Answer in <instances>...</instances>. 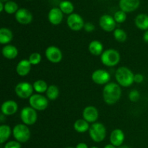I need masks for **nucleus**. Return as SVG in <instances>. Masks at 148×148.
<instances>
[{
  "label": "nucleus",
  "mask_w": 148,
  "mask_h": 148,
  "mask_svg": "<svg viewBox=\"0 0 148 148\" xmlns=\"http://www.w3.org/2000/svg\"><path fill=\"white\" fill-rule=\"evenodd\" d=\"M121 96V88L115 82H110L104 86L103 90V98L108 105H114L118 102Z\"/></svg>",
  "instance_id": "1"
},
{
  "label": "nucleus",
  "mask_w": 148,
  "mask_h": 148,
  "mask_svg": "<svg viewBox=\"0 0 148 148\" xmlns=\"http://www.w3.org/2000/svg\"><path fill=\"white\" fill-rule=\"evenodd\" d=\"M134 75L129 68L121 66L116 71L115 77L120 86L130 87L133 84Z\"/></svg>",
  "instance_id": "2"
},
{
  "label": "nucleus",
  "mask_w": 148,
  "mask_h": 148,
  "mask_svg": "<svg viewBox=\"0 0 148 148\" xmlns=\"http://www.w3.org/2000/svg\"><path fill=\"white\" fill-rule=\"evenodd\" d=\"M101 61L105 66L112 67L119 63L120 54L115 49H107L101 54Z\"/></svg>",
  "instance_id": "3"
},
{
  "label": "nucleus",
  "mask_w": 148,
  "mask_h": 148,
  "mask_svg": "<svg viewBox=\"0 0 148 148\" xmlns=\"http://www.w3.org/2000/svg\"><path fill=\"white\" fill-rule=\"evenodd\" d=\"M89 134L92 141L95 143H101L106 136V129L105 126L99 122L93 123L90 127Z\"/></svg>",
  "instance_id": "4"
},
{
  "label": "nucleus",
  "mask_w": 148,
  "mask_h": 148,
  "mask_svg": "<svg viewBox=\"0 0 148 148\" xmlns=\"http://www.w3.org/2000/svg\"><path fill=\"white\" fill-rule=\"evenodd\" d=\"M12 134L16 141L20 143H27L30 137V129L24 124H17L13 128Z\"/></svg>",
  "instance_id": "5"
},
{
  "label": "nucleus",
  "mask_w": 148,
  "mask_h": 148,
  "mask_svg": "<svg viewBox=\"0 0 148 148\" xmlns=\"http://www.w3.org/2000/svg\"><path fill=\"white\" fill-rule=\"evenodd\" d=\"M29 103L33 108L36 111H44L49 106L48 98L41 94H33L29 98Z\"/></svg>",
  "instance_id": "6"
},
{
  "label": "nucleus",
  "mask_w": 148,
  "mask_h": 148,
  "mask_svg": "<svg viewBox=\"0 0 148 148\" xmlns=\"http://www.w3.org/2000/svg\"><path fill=\"white\" fill-rule=\"evenodd\" d=\"M20 119L23 124L27 126H30L36 122L38 119L36 110L31 106H26L21 110L20 112Z\"/></svg>",
  "instance_id": "7"
},
{
  "label": "nucleus",
  "mask_w": 148,
  "mask_h": 148,
  "mask_svg": "<svg viewBox=\"0 0 148 148\" xmlns=\"http://www.w3.org/2000/svg\"><path fill=\"white\" fill-rule=\"evenodd\" d=\"M33 86L27 82H22L17 84L15 87V93L19 98L22 99L30 98L33 95Z\"/></svg>",
  "instance_id": "8"
},
{
  "label": "nucleus",
  "mask_w": 148,
  "mask_h": 148,
  "mask_svg": "<svg viewBox=\"0 0 148 148\" xmlns=\"http://www.w3.org/2000/svg\"><path fill=\"white\" fill-rule=\"evenodd\" d=\"M66 23H67L68 27L74 31H79L82 30V28H84V25H85L82 17L76 13L69 14L66 20Z\"/></svg>",
  "instance_id": "9"
},
{
  "label": "nucleus",
  "mask_w": 148,
  "mask_h": 148,
  "mask_svg": "<svg viewBox=\"0 0 148 148\" xmlns=\"http://www.w3.org/2000/svg\"><path fill=\"white\" fill-rule=\"evenodd\" d=\"M45 55L49 62L54 64L60 62L63 57L60 49L54 46H49L45 51Z\"/></svg>",
  "instance_id": "10"
},
{
  "label": "nucleus",
  "mask_w": 148,
  "mask_h": 148,
  "mask_svg": "<svg viewBox=\"0 0 148 148\" xmlns=\"http://www.w3.org/2000/svg\"><path fill=\"white\" fill-rule=\"evenodd\" d=\"M110 79L111 75L104 69H97L92 74V80L98 85H106Z\"/></svg>",
  "instance_id": "11"
},
{
  "label": "nucleus",
  "mask_w": 148,
  "mask_h": 148,
  "mask_svg": "<svg viewBox=\"0 0 148 148\" xmlns=\"http://www.w3.org/2000/svg\"><path fill=\"white\" fill-rule=\"evenodd\" d=\"M116 23L114 18L108 14L101 16L99 20V24L101 28L106 32L114 31L116 29Z\"/></svg>",
  "instance_id": "12"
},
{
  "label": "nucleus",
  "mask_w": 148,
  "mask_h": 148,
  "mask_svg": "<svg viewBox=\"0 0 148 148\" xmlns=\"http://www.w3.org/2000/svg\"><path fill=\"white\" fill-rule=\"evenodd\" d=\"M82 116L83 119L88 121V123H95L98 120L99 116V113L98 109L95 107L89 106L85 107V109L82 112Z\"/></svg>",
  "instance_id": "13"
},
{
  "label": "nucleus",
  "mask_w": 148,
  "mask_h": 148,
  "mask_svg": "<svg viewBox=\"0 0 148 148\" xmlns=\"http://www.w3.org/2000/svg\"><path fill=\"white\" fill-rule=\"evenodd\" d=\"M15 19L22 25L30 24L33 20V15L29 10L26 9H19L15 13Z\"/></svg>",
  "instance_id": "14"
},
{
  "label": "nucleus",
  "mask_w": 148,
  "mask_h": 148,
  "mask_svg": "<svg viewBox=\"0 0 148 148\" xmlns=\"http://www.w3.org/2000/svg\"><path fill=\"white\" fill-rule=\"evenodd\" d=\"M125 135L123 131L120 129H116L113 130L112 132L110 135V142L111 144L114 145L115 147H120L124 143Z\"/></svg>",
  "instance_id": "15"
},
{
  "label": "nucleus",
  "mask_w": 148,
  "mask_h": 148,
  "mask_svg": "<svg viewBox=\"0 0 148 148\" xmlns=\"http://www.w3.org/2000/svg\"><path fill=\"white\" fill-rule=\"evenodd\" d=\"M140 0H120L119 7L125 12H132L139 7Z\"/></svg>",
  "instance_id": "16"
},
{
  "label": "nucleus",
  "mask_w": 148,
  "mask_h": 148,
  "mask_svg": "<svg viewBox=\"0 0 148 148\" xmlns=\"http://www.w3.org/2000/svg\"><path fill=\"white\" fill-rule=\"evenodd\" d=\"M18 109V105L14 101H7L1 105V111L4 116H12L15 114Z\"/></svg>",
  "instance_id": "17"
},
{
  "label": "nucleus",
  "mask_w": 148,
  "mask_h": 148,
  "mask_svg": "<svg viewBox=\"0 0 148 148\" xmlns=\"http://www.w3.org/2000/svg\"><path fill=\"white\" fill-rule=\"evenodd\" d=\"M49 20L52 25H57L62 22L63 20V12L59 8H52L49 13Z\"/></svg>",
  "instance_id": "18"
},
{
  "label": "nucleus",
  "mask_w": 148,
  "mask_h": 148,
  "mask_svg": "<svg viewBox=\"0 0 148 148\" xmlns=\"http://www.w3.org/2000/svg\"><path fill=\"white\" fill-rule=\"evenodd\" d=\"M31 64L27 59L20 61L16 66V72L20 76L25 77L28 75L31 69Z\"/></svg>",
  "instance_id": "19"
},
{
  "label": "nucleus",
  "mask_w": 148,
  "mask_h": 148,
  "mask_svg": "<svg viewBox=\"0 0 148 148\" xmlns=\"http://www.w3.org/2000/svg\"><path fill=\"white\" fill-rule=\"evenodd\" d=\"M2 55L4 57L8 59H14L18 55V50L12 45H6L2 48Z\"/></svg>",
  "instance_id": "20"
},
{
  "label": "nucleus",
  "mask_w": 148,
  "mask_h": 148,
  "mask_svg": "<svg viewBox=\"0 0 148 148\" xmlns=\"http://www.w3.org/2000/svg\"><path fill=\"white\" fill-rule=\"evenodd\" d=\"M89 51L91 54L94 56H99L103 52V44L98 40H92L89 44Z\"/></svg>",
  "instance_id": "21"
},
{
  "label": "nucleus",
  "mask_w": 148,
  "mask_h": 148,
  "mask_svg": "<svg viewBox=\"0 0 148 148\" xmlns=\"http://www.w3.org/2000/svg\"><path fill=\"white\" fill-rule=\"evenodd\" d=\"M135 25L142 30H148V15L146 14H140L136 17Z\"/></svg>",
  "instance_id": "22"
},
{
  "label": "nucleus",
  "mask_w": 148,
  "mask_h": 148,
  "mask_svg": "<svg viewBox=\"0 0 148 148\" xmlns=\"http://www.w3.org/2000/svg\"><path fill=\"white\" fill-rule=\"evenodd\" d=\"M13 38V33L11 30L7 27L0 29V43L1 44H7Z\"/></svg>",
  "instance_id": "23"
},
{
  "label": "nucleus",
  "mask_w": 148,
  "mask_h": 148,
  "mask_svg": "<svg viewBox=\"0 0 148 148\" xmlns=\"http://www.w3.org/2000/svg\"><path fill=\"white\" fill-rule=\"evenodd\" d=\"M74 129L79 133H85L89 130V123L85 119H78L74 124Z\"/></svg>",
  "instance_id": "24"
},
{
  "label": "nucleus",
  "mask_w": 148,
  "mask_h": 148,
  "mask_svg": "<svg viewBox=\"0 0 148 148\" xmlns=\"http://www.w3.org/2000/svg\"><path fill=\"white\" fill-rule=\"evenodd\" d=\"M12 134V130L10 126L3 124L0 126V143L3 144L5 143Z\"/></svg>",
  "instance_id": "25"
},
{
  "label": "nucleus",
  "mask_w": 148,
  "mask_h": 148,
  "mask_svg": "<svg viewBox=\"0 0 148 148\" xmlns=\"http://www.w3.org/2000/svg\"><path fill=\"white\" fill-rule=\"evenodd\" d=\"M33 88H34V90L39 94L46 92L48 88H49L46 82H45L44 80H42V79H38V80H36L33 83Z\"/></svg>",
  "instance_id": "26"
},
{
  "label": "nucleus",
  "mask_w": 148,
  "mask_h": 148,
  "mask_svg": "<svg viewBox=\"0 0 148 148\" xmlns=\"http://www.w3.org/2000/svg\"><path fill=\"white\" fill-rule=\"evenodd\" d=\"M46 97L49 100L54 101L58 98L59 95V90L57 86L54 85H51L49 86L47 90H46Z\"/></svg>",
  "instance_id": "27"
},
{
  "label": "nucleus",
  "mask_w": 148,
  "mask_h": 148,
  "mask_svg": "<svg viewBox=\"0 0 148 148\" xmlns=\"http://www.w3.org/2000/svg\"><path fill=\"white\" fill-rule=\"evenodd\" d=\"M59 9L64 14H72L74 11V6L72 3L69 1H62L59 4Z\"/></svg>",
  "instance_id": "28"
},
{
  "label": "nucleus",
  "mask_w": 148,
  "mask_h": 148,
  "mask_svg": "<svg viewBox=\"0 0 148 148\" xmlns=\"http://www.w3.org/2000/svg\"><path fill=\"white\" fill-rule=\"evenodd\" d=\"M114 37L117 41L123 43V42L126 41V40H127V34L122 29L116 28L114 31Z\"/></svg>",
  "instance_id": "29"
},
{
  "label": "nucleus",
  "mask_w": 148,
  "mask_h": 148,
  "mask_svg": "<svg viewBox=\"0 0 148 148\" xmlns=\"http://www.w3.org/2000/svg\"><path fill=\"white\" fill-rule=\"evenodd\" d=\"M4 10L8 14H13L16 13L18 10V5L14 1H9L4 4Z\"/></svg>",
  "instance_id": "30"
},
{
  "label": "nucleus",
  "mask_w": 148,
  "mask_h": 148,
  "mask_svg": "<svg viewBox=\"0 0 148 148\" xmlns=\"http://www.w3.org/2000/svg\"><path fill=\"white\" fill-rule=\"evenodd\" d=\"M114 18L116 23H122L127 20V14H126L125 12L122 11V10H119V11H117L114 14Z\"/></svg>",
  "instance_id": "31"
},
{
  "label": "nucleus",
  "mask_w": 148,
  "mask_h": 148,
  "mask_svg": "<svg viewBox=\"0 0 148 148\" xmlns=\"http://www.w3.org/2000/svg\"><path fill=\"white\" fill-rule=\"evenodd\" d=\"M28 60L32 65H37L41 61V56L38 52H35V53L30 54V56H29Z\"/></svg>",
  "instance_id": "32"
},
{
  "label": "nucleus",
  "mask_w": 148,
  "mask_h": 148,
  "mask_svg": "<svg viewBox=\"0 0 148 148\" xmlns=\"http://www.w3.org/2000/svg\"><path fill=\"white\" fill-rule=\"evenodd\" d=\"M140 94L137 90H132L129 94V98L132 102H137L140 99Z\"/></svg>",
  "instance_id": "33"
},
{
  "label": "nucleus",
  "mask_w": 148,
  "mask_h": 148,
  "mask_svg": "<svg viewBox=\"0 0 148 148\" xmlns=\"http://www.w3.org/2000/svg\"><path fill=\"white\" fill-rule=\"evenodd\" d=\"M4 148H21V145L17 141H10L7 143Z\"/></svg>",
  "instance_id": "34"
},
{
  "label": "nucleus",
  "mask_w": 148,
  "mask_h": 148,
  "mask_svg": "<svg viewBox=\"0 0 148 148\" xmlns=\"http://www.w3.org/2000/svg\"><path fill=\"white\" fill-rule=\"evenodd\" d=\"M84 29L86 32H92L95 30V25H94L92 23H85V25H84Z\"/></svg>",
  "instance_id": "35"
},
{
  "label": "nucleus",
  "mask_w": 148,
  "mask_h": 148,
  "mask_svg": "<svg viewBox=\"0 0 148 148\" xmlns=\"http://www.w3.org/2000/svg\"><path fill=\"white\" fill-rule=\"evenodd\" d=\"M144 80V76L142 74H136L134 75V82L137 83H141Z\"/></svg>",
  "instance_id": "36"
},
{
  "label": "nucleus",
  "mask_w": 148,
  "mask_h": 148,
  "mask_svg": "<svg viewBox=\"0 0 148 148\" xmlns=\"http://www.w3.org/2000/svg\"><path fill=\"white\" fill-rule=\"evenodd\" d=\"M75 148H88V146L87 145V144L84 143H80L79 144L77 145L76 147Z\"/></svg>",
  "instance_id": "37"
},
{
  "label": "nucleus",
  "mask_w": 148,
  "mask_h": 148,
  "mask_svg": "<svg viewBox=\"0 0 148 148\" xmlns=\"http://www.w3.org/2000/svg\"><path fill=\"white\" fill-rule=\"evenodd\" d=\"M143 40L146 43H148V30H146L143 35Z\"/></svg>",
  "instance_id": "38"
},
{
  "label": "nucleus",
  "mask_w": 148,
  "mask_h": 148,
  "mask_svg": "<svg viewBox=\"0 0 148 148\" xmlns=\"http://www.w3.org/2000/svg\"><path fill=\"white\" fill-rule=\"evenodd\" d=\"M104 148H116V147H115L114 145H113L112 144H108V145H106L104 147Z\"/></svg>",
  "instance_id": "39"
},
{
  "label": "nucleus",
  "mask_w": 148,
  "mask_h": 148,
  "mask_svg": "<svg viewBox=\"0 0 148 148\" xmlns=\"http://www.w3.org/2000/svg\"><path fill=\"white\" fill-rule=\"evenodd\" d=\"M3 10H4V5L3 4L2 1L0 2V12H2Z\"/></svg>",
  "instance_id": "40"
},
{
  "label": "nucleus",
  "mask_w": 148,
  "mask_h": 148,
  "mask_svg": "<svg viewBox=\"0 0 148 148\" xmlns=\"http://www.w3.org/2000/svg\"><path fill=\"white\" fill-rule=\"evenodd\" d=\"M118 148H130V147H128V146H127V145H121V146H120V147H119Z\"/></svg>",
  "instance_id": "41"
},
{
  "label": "nucleus",
  "mask_w": 148,
  "mask_h": 148,
  "mask_svg": "<svg viewBox=\"0 0 148 148\" xmlns=\"http://www.w3.org/2000/svg\"><path fill=\"white\" fill-rule=\"evenodd\" d=\"M7 1H8V0H1V1H2V2H3V1H7Z\"/></svg>",
  "instance_id": "42"
},
{
  "label": "nucleus",
  "mask_w": 148,
  "mask_h": 148,
  "mask_svg": "<svg viewBox=\"0 0 148 148\" xmlns=\"http://www.w3.org/2000/svg\"><path fill=\"white\" fill-rule=\"evenodd\" d=\"M90 148H98V147H95V146H93V147H91Z\"/></svg>",
  "instance_id": "43"
},
{
  "label": "nucleus",
  "mask_w": 148,
  "mask_h": 148,
  "mask_svg": "<svg viewBox=\"0 0 148 148\" xmlns=\"http://www.w3.org/2000/svg\"><path fill=\"white\" fill-rule=\"evenodd\" d=\"M66 148H74V147H66Z\"/></svg>",
  "instance_id": "44"
}]
</instances>
